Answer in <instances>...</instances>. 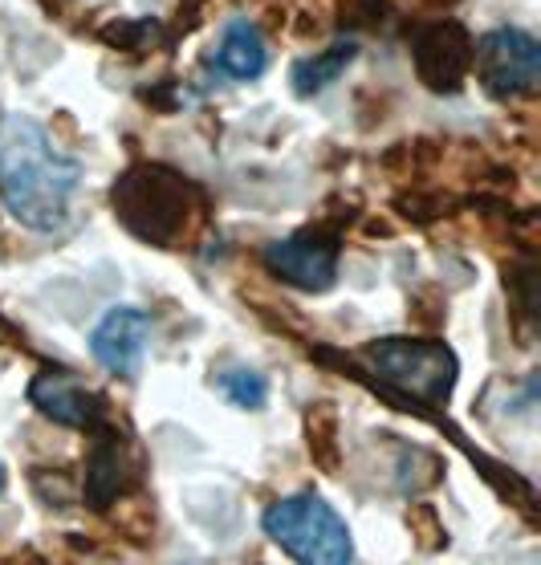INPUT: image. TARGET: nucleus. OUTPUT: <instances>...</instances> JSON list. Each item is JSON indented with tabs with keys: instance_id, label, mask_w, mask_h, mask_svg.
I'll return each mask as SVG.
<instances>
[{
	"instance_id": "1",
	"label": "nucleus",
	"mask_w": 541,
	"mask_h": 565,
	"mask_svg": "<svg viewBox=\"0 0 541 565\" xmlns=\"http://www.w3.org/2000/svg\"><path fill=\"white\" fill-rule=\"evenodd\" d=\"M77 180H82L77 159L53 147L50 130L38 118H0V200L25 228H62Z\"/></svg>"
},
{
	"instance_id": "2",
	"label": "nucleus",
	"mask_w": 541,
	"mask_h": 565,
	"mask_svg": "<svg viewBox=\"0 0 541 565\" xmlns=\"http://www.w3.org/2000/svg\"><path fill=\"white\" fill-rule=\"evenodd\" d=\"M195 188L163 163H139L115 183V216L151 245H176L188 236L195 212Z\"/></svg>"
},
{
	"instance_id": "3",
	"label": "nucleus",
	"mask_w": 541,
	"mask_h": 565,
	"mask_svg": "<svg viewBox=\"0 0 541 565\" xmlns=\"http://www.w3.org/2000/svg\"><path fill=\"white\" fill-rule=\"evenodd\" d=\"M261 525L282 545L297 565H350L354 541L347 521L314 492H297L285 501H273L261 516Z\"/></svg>"
},
{
	"instance_id": "4",
	"label": "nucleus",
	"mask_w": 541,
	"mask_h": 565,
	"mask_svg": "<svg viewBox=\"0 0 541 565\" xmlns=\"http://www.w3.org/2000/svg\"><path fill=\"white\" fill-rule=\"evenodd\" d=\"M367 366L395 391L432 407L448 403L456 386V354L432 338H379L367 347Z\"/></svg>"
},
{
	"instance_id": "5",
	"label": "nucleus",
	"mask_w": 541,
	"mask_h": 565,
	"mask_svg": "<svg viewBox=\"0 0 541 565\" xmlns=\"http://www.w3.org/2000/svg\"><path fill=\"white\" fill-rule=\"evenodd\" d=\"M473 70L480 74V86L489 98H517L529 94L541 77V50L538 38L526 29H492L473 50Z\"/></svg>"
},
{
	"instance_id": "6",
	"label": "nucleus",
	"mask_w": 541,
	"mask_h": 565,
	"mask_svg": "<svg viewBox=\"0 0 541 565\" xmlns=\"http://www.w3.org/2000/svg\"><path fill=\"white\" fill-rule=\"evenodd\" d=\"M473 50H477V41L456 21H436V25L420 29V38L412 41L415 70L424 77V86H432L436 94L460 90L464 77L473 74Z\"/></svg>"
},
{
	"instance_id": "7",
	"label": "nucleus",
	"mask_w": 541,
	"mask_h": 565,
	"mask_svg": "<svg viewBox=\"0 0 541 565\" xmlns=\"http://www.w3.org/2000/svg\"><path fill=\"white\" fill-rule=\"evenodd\" d=\"M265 269L301 294H322L338 277V245L314 232H297L265 248Z\"/></svg>"
},
{
	"instance_id": "8",
	"label": "nucleus",
	"mask_w": 541,
	"mask_h": 565,
	"mask_svg": "<svg viewBox=\"0 0 541 565\" xmlns=\"http://www.w3.org/2000/svg\"><path fill=\"white\" fill-rule=\"evenodd\" d=\"M29 403H33L45 419H53V424L82 427V431H86V427H98L106 415L103 395L70 371L33 374V383H29Z\"/></svg>"
},
{
	"instance_id": "9",
	"label": "nucleus",
	"mask_w": 541,
	"mask_h": 565,
	"mask_svg": "<svg viewBox=\"0 0 541 565\" xmlns=\"http://www.w3.org/2000/svg\"><path fill=\"white\" fill-rule=\"evenodd\" d=\"M147 342H151V321H147V313L130 306L110 309L91 334L94 359L103 362L110 374H118V379H135L139 374Z\"/></svg>"
},
{
	"instance_id": "10",
	"label": "nucleus",
	"mask_w": 541,
	"mask_h": 565,
	"mask_svg": "<svg viewBox=\"0 0 541 565\" xmlns=\"http://www.w3.org/2000/svg\"><path fill=\"white\" fill-rule=\"evenodd\" d=\"M216 62L232 82H257L269 65V50H265V38L257 33V25L232 21L216 45Z\"/></svg>"
},
{
	"instance_id": "11",
	"label": "nucleus",
	"mask_w": 541,
	"mask_h": 565,
	"mask_svg": "<svg viewBox=\"0 0 541 565\" xmlns=\"http://www.w3.org/2000/svg\"><path fill=\"white\" fill-rule=\"evenodd\" d=\"M354 53H359V45H354V41H338V45H330V50L318 53V57L297 62L294 90L301 94V98H309V94H322L326 86H330V82H338V77H342V70L354 62Z\"/></svg>"
},
{
	"instance_id": "12",
	"label": "nucleus",
	"mask_w": 541,
	"mask_h": 565,
	"mask_svg": "<svg viewBox=\"0 0 541 565\" xmlns=\"http://www.w3.org/2000/svg\"><path fill=\"white\" fill-rule=\"evenodd\" d=\"M216 383H220V391H224V398L236 403V407H245V412H261V407L269 403V379L261 371L232 366V371L220 374Z\"/></svg>"
},
{
	"instance_id": "13",
	"label": "nucleus",
	"mask_w": 541,
	"mask_h": 565,
	"mask_svg": "<svg viewBox=\"0 0 541 565\" xmlns=\"http://www.w3.org/2000/svg\"><path fill=\"white\" fill-rule=\"evenodd\" d=\"M115 492H118V444H115V439H106V444H98V451L91 456L86 497H91V504H98V509H103Z\"/></svg>"
},
{
	"instance_id": "14",
	"label": "nucleus",
	"mask_w": 541,
	"mask_h": 565,
	"mask_svg": "<svg viewBox=\"0 0 541 565\" xmlns=\"http://www.w3.org/2000/svg\"><path fill=\"white\" fill-rule=\"evenodd\" d=\"M0 489H4V468H0Z\"/></svg>"
},
{
	"instance_id": "15",
	"label": "nucleus",
	"mask_w": 541,
	"mask_h": 565,
	"mask_svg": "<svg viewBox=\"0 0 541 565\" xmlns=\"http://www.w3.org/2000/svg\"><path fill=\"white\" fill-rule=\"evenodd\" d=\"M436 4H452V0H436Z\"/></svg>"
}]
</instances>
